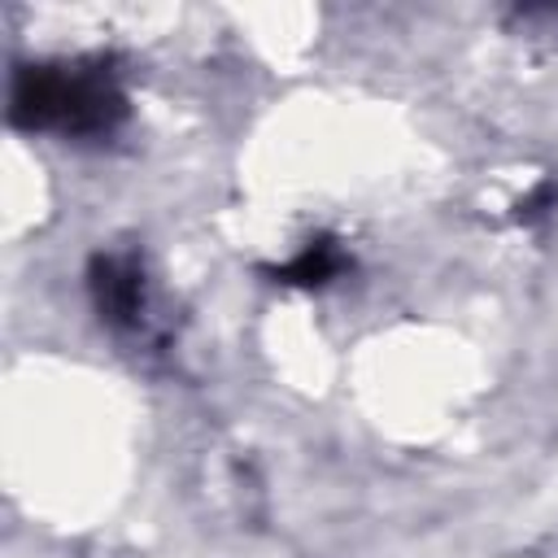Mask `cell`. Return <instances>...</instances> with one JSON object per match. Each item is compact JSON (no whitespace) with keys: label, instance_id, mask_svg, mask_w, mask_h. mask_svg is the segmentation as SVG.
Wrapping results in <instances>:
<instances>
[{"label":"cell","instance_id":"1","mask_svg":"<svg viewBox=\"0 0 558 558\" xmlns=\"http://www.w3.org/2000/svg\"><path fill=\"white\" fill-rule=\"evenodd\" d=\"M9 118L22 131L61 135H109L126 118V92L118 87L105 57L22 65L9 96Z\"/></svg>","mask_w":558,"mask_h":558},{"label":"cell","instance_id":"2","mask_svg":"<svg viewBox=\"0 0 558 558\" xmlns=\"http://www.w3.org/2000/svg\"><path fill=\"white\" fill-rule=\"evenodd\" d=\"M92 301L100 310L105 323L113 327H131L140 323L144 310V270L135 266V257L109 253L92 262Z\"/></svg>","mask_w":558,"mask_h":558},{"label":"cell","instance_id":"3","mask_svg":"<svg viewBox=\"0 0 558 558\" xmlns=\"http://www.w3.org/2000/svg\"><path fill=\"white\" fill-rule=\"evenodd\" d=\"M340 270H344V253L323 235V240H310V244L301 248V257H292L288 266H279L275 279H283V283H301V288H318V283L336 279Z\"/></svg>","mask_w":558,"mask_h":558}]
</instances>
